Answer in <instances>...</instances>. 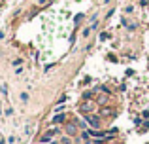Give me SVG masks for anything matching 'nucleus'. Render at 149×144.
I'll use <instances>...</instances> for the list:
<instances>
[{
    "mask_svg": "<svg viewBox=\"0 0 149 144\" xmlns=\"http://www.w3.org/2000/svg\"><path fill=\"white\" fill-rule=\"evenodd\" d=\"M19 99H21V103H23V104H26V103H29V99H30L29 91H23L21 95H19Z\"/></svg>",
    "mask_w": 149,
    "mask_h": 144,
    "instance_id": "nucleus-9",
    "label": "nucleus"
},
{
    "mask_svg": "<svg viewBox=\"0 0 149 144\" xmlns=\"http://www.w3.org/2000/svg\"><path fill=\"white\" fill-rule=\"evenodd\" d=\"M98 116H100L102 119L113 118V116H115V108H113V106H108V104H106V106H98Z\"/></svg>",
    "mask_w": 149,
    "mask_h": 144,
    "instance_id": "nucleus-4",
    "label": "nucleus"
},
{
    "mask_svg": "<svg viewBox=\"0 0 149 144\" xmlns=\"http://www.w3.org/2000/svg\"><path fill=\"white\" fill-rule=\"evenodd\" d=\"M0 91H2V95H4V97H8V85H6V84L0 85Z\"/></svg>",
    "mask_w": 149,
    "mask_h": 144,
    "instance_id": "nucleus-13",
    "label": "nucleus"
},
{
    "mask_svg": "<svg viewBox=\"0 0 149 144\" xmlns=\"http://www.w3.org/2000/svg\"><path fill=\"white\" fill-rule=\"evenodd\" d=\"M128 25H130V21H128V19H125V17H121V27H125V29H127Z\"/></svg>",
    "mask_w": 149,
    "mask_h": 144,
    "instance_id": "nucleus-12",
    "label": "nucleus"
},
{
    "mask_svg": "<svg viewBox=\"0 0 149 144\" xmlns=\"http://www.w3.org/2000/svg\"><path fill=\"white\" fill-rule=\"evenodd\" d=\"M142 118H143V119H149V108H147V110H143V112H142Z\"/></svg>",
    "mask_w": 149,
    "mask_h": 144,
    "instance_id": "nucleus-20",
    "label": "nucleus"
},
{
    "mask_svg": "<svg viewBox=\"0 0 149 144\" xmlns=\"http://www.w3.org/2000/svg\"><path fill=\"white\" fill-rule=\"evenodd\" d=\"M77 110H79L81 114H93V112L98 110V104H96V100H95V99L81 100V103L77 104Z\"/></svg>",
    "mask_w": 149,
    "mask_h": 144,
    "instance_id": "nucleus-1",
    "label": "nucleus"
},
{
    "mask_svg": "<svg viewBox=\"0 0 149 144\" xmlns=\"http://www.w3.org/2000/svg\"><path fill=\"white\" fill-rule=\"evenodd\" d=\"M125 11H127V13H132V11H134V6H127V8H125Z\"/></svg>",
    "mask_w": 149,
    "mask_h": 144,
    "instance_id": "nucleus-23",
    "label": "nucleus"
},
{
    "mask_svg": "<svg viewBox=\"0 0 149 144\" xmlns=\"http://www.w3.org/2000/svg\"><path fill=\"white\" fill-rule=\"evenodd\" d=\"M113 13H115V8H111V10H108V13H106V19H109V17H111Z\"/></svg>",
    "mask_w": 149,
    "mask_h": 144,
    "instance_id": "nucleus-17",
    "label": "nucleus"
},
{
    "mask_svg": "<svg viewBox=\"0 0 149 144\" xmlns=\"http://www.w3.org/2000/svg\"><path fill=\"white\" fill-rule=\"evenodd\" d=\"M81 19H83V15H81V13H79V15H76V25H77V27H79V25H81V23H79V21H81Z\"/></svg>",
    "mask_w": 149,
    "mask_h": 144,
    "instance_id": "nucleus-21",
    "label": "nucleus"
},
{
    "mask_svg": "<svg viewBox=\"0 0 149 144\" xmlns=\"http://www.w3.org/2000/svg\"><path fill=\"white\" fill-rule=\"evenodd\" d=\"M2 8H4V4H2V2H0V11H2Z\"/></svg>",
    "mask_w": 149,
    "mask_h": 144,
    "instance_id": "nucleus-32",
    "label": "nucleus"
},
{
    "mask_svg": "<svg viewBox=\"0 0 149 144\" xmlns=\"http://www.w3.org/2000/svg\"><path fill=\"white\" fill-rule=\"evenodd\" d=\"M4 36H6V32H4V30H0V40H4Z\"/></svg>",
    "mask_w": 149,
    "mask_h": 144,
    "instance_id": "nucleus-29",
    "label": "nucleus"
},
{
    "mask_svg": "<svg viewBox=\"0 0 149 144\" xmlns=\"http://www.w3.org/2000/svg\"><path fill=\"white\" fill-rule=\"evenodd\" d=\"M142 131H149V122L143 123V129H142Z\"/></svg>",
    "mask_w": 149,
    "mask_h": 144,
    "instance_id": "nucleus-28",
    "label": "nucleus"
},
{
    "mask_svg": "<svg viewBox=\"0 0 149 144\" xmlns=\"http://www.w3.org/2000/svg\"><path fill=\"white\" fill-rule=\"evenodd\" d=\"M6 116H13V108H6Z\"/></svg>",
    "mask_w": 149,
    "mask_h": 144,
    "instance_id": "nucleus-26",
    "label": "nucleus"
},
{
    "mask_svg": "<svg viewBox=\"0 0 149 144\" xmlns=\"http://www.w3.org/2000/svg\"><path fill=\"white\" fill-rule=\"evenodd\" d=\"M0 118H2V106H0Z\"/></svg>",
    "mask_w": 149,
    "mask_h": 144,
    "instance_id": "nucleus-33",
    "label": "nucleus"
},
{
    "mask_svg": "<svg viewBox=\"0 0 149 144\" xmlns=\"http://www.w3.org/2000/svg\"><path fill=\"white\" fill-rule=\"evenodd\" d=\"M119 89L121 91H127V84H119Z\"/></svg>",
    "mask_w": 149,
    "mask_h": 144,
    "instance_id": "nucleus-27",
    "label": "nucleus"
},
{
    "mask_svg": "<svg viewBox=\"0 0 149 144\" xmlns=\"http://www.w3.org/2000/svg\"><path fill=\"white\" fill-rule=\"evenodd\" d=\"M96 29H98V21H93L91 23V30H96Z\"/></svg>",
    "mask_w": 149,
    "mask_h": 144,
    "instance_id": "nucleus-22",
    "label": "nucleus"
},
{
    "mask_svg": "<svg viewBox=\"0 0 149 144\" xmlns=\"http://www.w3.org/2000/svg\"><path fill=\"white\" fill-rule=\"evenodd\" d=\"M66 100H68V97H66V95H61V97H58V104H64Z\"/></svg>",
    "mask_w": 149,
    "mask_h": 144,
    "instance_id": "nucleus-15",
    "label": "nucleus"
},
{
    "mask_svg": "<svg viewBox=\"0 0 149 144\" xmlns=\"http://www.w3.org/2000/svg\"><path fill=\"white\" fill-rule=\"evenodd\" d=\"M142 123H143V118H134V125L136 127H140Z\"/></svg>",
    "mask_w": 149,
    "mask_h": 144,
    "instance_id": "nucleus-14",
    "label": "nucleus"
},
{
    "mask_svg": "<svg viewBox=\"0 0 149 144\" xmlns=\"http://www.w3.org/2000/svg\"><path fill=\"white\" fill-rule=\"evenodd\" d=\"M109 38H111V34H109V32H100L98 34V40L100 42H106V40H109Z\"/></svg>",
    "mask_w": 149,
    "mask_h": 144,
    "instance_id": "nucleus-10",
    "label": "nucleus"
},
{
    "mask_svg": "<svg viewBox=\"0 0 149 144\" xmlns=\"http://www.w3.org/2000/svg\"><path fill=\"white\" fill-rule=\"evenodd\" d=\"M23 65V59H13V67H21Z\"/></svg>",
    "mask_w": 149,
    "mask_h": 144,
    "instance_id": "nucleus-19",
    "label": "nucleus"
},
{
    "mask_svg": "<svg viewBox=\"0 0 149 144\" xmlns=\"http://www.w3.org/2000/svg\"><path fill=\"white\" fill-rule=\"evenodd\" d=\"M89 34H91V27H87V29H83V38H87Z\"/></svg>",
    "mask_w": 149,
    "mask_h": 144,
    "instance_id": "nucleus-18",
    "label": "nucleus"
},
{
    "mask_svg": "<svg viewBox=\"0 0 149 144\" xmlns=\"http://www.w3.org/2000/svg\"><path fill=\"white\" fill-rule=\"evenodd\" d=\"M62 108H64V106H62V104H57V106H55V114H57V112H61Z\"/></svg>",
    "mask_w": 149,
    "mask_h": 144,
    "instance_id": "nucleus-25",
    "label": "nucleus"
},
{
    "mask_svg": "<svg viewBox=\"0 0 149 144\" xmlns=\"http://www.w3.org/2000/svg\"><path fill=\"white\" fill-rule=\"evenodd\" d=\"M109 99H111V95H109V93H98V95H96V104H98V106H106V104L109 103Z\"/></svg>",
    "mask_w": 149,
    "mask_h": 144,
    "instance_id": "nucleus-6",
    "label": "nucleus"
},
{
    "mask_svg": "<svg viewBox=\"0 0 149 144\" xmlns=\"http://www.w3.org/2000/svg\"><path fill=\"white\" fill-rule=\"evenodd\" d=\"M89 144H95V142H89Z\"/></svg>",
    "mask_w": 149,
    "mask_h": 144,
    "instance_id": "nucleus-34",
    "label": "nucleus"
},
{
    "mask_svg": "<svg viewBox=\"0 0 149 144\" xmlns=\"http://www.w3.org/2000/svg\"><path fill=\"white\" fill-rule=\"evenodd\" d=\"M51 123H55V125H61V123H66V114L64 112H57V114L53 116V119H51Z\"/></svg>",
    "mask_w": 149,
    "mask_h": 144,
    "instance_id": "nucleus-7",
    "label": "nucleus"
},
{
    "mask_svg": "<svg viewBox=\"0 0 149 144\" xmlns=\"http://www.w3.org/2000/svg\"><path fill=\"white\" fill-rule=\"evenodd\" d=\"M45 2H47V0H38V4H40V6H44Z\"/></svg>",
    "mask_w": 149,
    "mask_h": 144,
    "instance_id": "nucleus-30",
    "label": "nucleus"
},
{
    "mask_svg": "<svg viewBox=\"0 0 149 144\" xmlns=\"http://www.w3.org/2000/svg\"><path fill=\"white\" fill-rule=\"evenodd\" d=\"M127 29H128V30H130V32H132V30H136V29H138V25H136V23H132V21H130V25H128Z\"/></svg>",
    "mask_w": 149,
    "mask_h": 144,
    "instance_id": "nucleus-16",
    "label": "nucleus"
},
{
    "mask_svg": "<svg viewBox=\"0 0 149 144\" xmlns=\"http://www.w3.org/2000/svg\"><path fill=\"white\" fill-rule=\"evenodd\" d=\"M93 95H95V91H93V89H87V91L81 93V100H89V99H93Z\"/></svg>",
    "mask_w": 149,
    "mask_h": 144,
    "instance_id": "nucleus-8",
    "label": "nucleus"
},
{
    "mask_svg": "<svg viewBox=\"0 0 149 144\" xmlns=\"http://www.w3.org/2000/svg\"><path fill=\"white\" fill-rule=\"evenodd\" d=\"M85 122L89 123V127H91V129H100L102 118H100L98 114H95V112H93V114H85Z\"/></svg>",
    "mask_w": 149,
    "mask_h": 144,
    "instance_id": "nucleus-2",
    "label": "nucleus"
},
{
    "mask_svg": "<svg viewBox=\"0 0 149 144\" xmlns=\"http://www.w3.org/2000/svg\"><path fill=\"white\" fill-rule=\"evenodd\" d=\"M6 142H8V140H6V138H4V137L0 138V144H6Z\"/></svg>",
    "mask_w": 149,
    "mask_h": 144,
    "instance_id": "nucleus-31",
    "label": "nucleus"
},
{
    "mask_svg": "<svg viewBox=\"0 0 149 144\" xmlns=\"http://www.w3.org/2000/svg\"><path fill=\"white\" fill-rule=\"evenodd\" d=\"M58 144H72V138L66 135V137H62V138H61V142H58Z\"/></svg>",
    "mask_w": 149,
    "mask_h": 144,
    "instance_id": "nucleus-11",
    "label": "nucleus"
},
{
    "mask_svg": "<svg viewBox=\"0 0 149 144\" xmlns=\"http://www.w3.org/2000/svg\"><path fill=\"white\" fill-rule=\"evenodd\" d=\"M51 68H55V63H49V65H45V72L51 70Z\"/></svg>",
    "mask_w": 149,
    "mask_h": 144,
    "instance_id": "nucleus-24",
    "label": "nucleus"
},
{
    "mask_svg": "<svg viewBox=\"0 0 149 144\" xmlns=\"http://www.w3.org/2000/svg\"><path fill=\"white\" fill-rule=\"evenodd\" d=\"M77 122L76 119H72V122H66L64 123V131H66V135H68V137H76L77 135Z\"/></svg>",
    "mask_w": 149,
    "mask_h": 144,
    "instance_id": "nucleus-5",
    "label": "nucleus"
},
{
    "mask_svg": "<svg viewBox=\"0 0 149 144\" xmlns=\"http://www.w3.org/2000/svg\"><path fill=\"white\" fill-rule=\"evenodd\" d=\"M58 133H61V129H58V127H55V129H49V131H45V133L40 137V144H47V142H51V140H53V137H57Z\"/></svg>",
    "mask_w": 149,
    "mask_h": 144,
    "instance_id": "nucleus-3",
    "label": "nucleus"
}]
</instances>
